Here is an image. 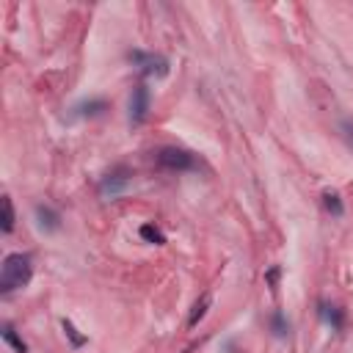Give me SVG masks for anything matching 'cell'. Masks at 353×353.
<instances>
[{
  "instance_id": "cell-1",
  "label": "cell",
  "mask_w": 353,
  "mask_h": 353,
  "mask_svg": "<svg viewBox=\"0 0 353 353\" xmlns=\"http://www.w3.org/2000/svg\"><path fill=\"white\" fill-rule=\"evenodd\" d=\"M33 279V259L30 254H22V251H14L3 259L0 265V292L3 295H11L22 287H28Z\"/></svg>"
},
{
  "instance_id": "cell-2",
  "label": "cell",
  "mask_w": 353,
  "mask_h": 353,
  "mask_svg": "<svg viewBox=\"0 0 353 353\" xmlns=\"http://www.w3.org/2000/svg\"><path fill=\"white\" fill-rule=\"evenodd\" d=\"M154 163L163 171H174V174H190V171L201 168L199 154H193L190 149H182V146H160L154 152Z\"/></svg>"
},
{
  "instance_id": "cell-3",
  "label": "cell",
  "mask_w": 353,
  "mask_h": 353,
  "mask_svg": "<svg viewBox=\"0 0 353 353\" xmlns=\"http://www.w3.org/2000/svg\"><path fill=\"white\" fill-rule=\"evenodd\" d=\"M127 61L135 66V72L143 77V80H149V77H165L168 72H171V61L165 58V55H160V52H149V50H130L127 52Z\"/></svg>"
},
{
  "instance_id": "cell-4",
  "label": "cell",
  "mask_w": 353,
  "mask_h": 353,
  "mask_svg": "<svg viewBox=\"0 0 353 353\" xmlns=\"http://www.w3.org/2000/svg\"><path fill=\"white\" fill-rule=\"evenodd\" d=\"M130 182H132V171L119 163V165H113L110 171H105V174L99 176L97 193H99L102 199H119L121 193H127Z\"/></svg>"
},
{
  "instance_id": "cell-5",
  "label": "cell",
  "mask_w": 353,
  "mask_h": 353,
  "mask_svg": "<svg viewBox=\"0 0 353 353\" xmlns=\"http://www.w3.org/2000/svg\"><path fill=\"white\" fill-rule=\"evenodd\" d=\"M149 108H152V94H149L146 83L141 80V83L132 85V94H130V102H127V121H130V127L146 124Z\"/></svg>"
},
{
  "instance_id": "cell-6",
  "label": "cell",
  "mask_w": 353,
  "mask_h": 353,
  "mask_svg": "<svg viewBox=\"0 0 353 353\" xmlns=\"http://www.w3.org/2000/svg\"><path fill=\"white\" fill-rule=\"evenodd\" d=\"M110 110V102L105 97H88V99H80L69 108V121H77V119H99Z\"/></svg>"
},
{
  "instance_id": "cell-7",
  "label": "cell",
  "mask_w": 353,
  "mask_h": 353,
  "mask_svg": "<svg viewBox=\"0 0 353 353\" xmlns=\"http://www.w3.org/2000/svg\"><path fill=\"white\" fill-rule=\"evenodd\" d=\"M33 218H36V226H39L44 234H55V232H61V226H63L61 212H58L52 204H47V201H39V204L33 207Z\"/></svg>"
},
{
  "instance_id": "cell-8",
  "label": "cell",
  "mask_w": 353,
  "mask_h": 353,
  "mask_svg": "<svg viewBox=\"0 0 353 353\" xmlns=\"http://www.w3.org/2000/svg\"><path fill=\"white\" fill-rule=\"evenodd\" d=\"M317 317H320V323L325 325V328H331V331H345V325H347V314H345V309L339 306V303H331V301H317Z\"/></svg>"
},
{
  "instance_id": "cell-9",
  "label": "cell",
  "mask_w": 353,
  "mask_h": 353,
  "mask_svg": "<svg viewBox=\"0 0 353 353\" xmlns=\"http://www.w3.org/2000/svg\"><path fill=\"white\" fill-rule=\"evenodd\" d=\"M210 306H212V295H210V292H201V295L193 301L190 312H188V328H196V325H199V323L207 317Z\"/></svg>"
},
{
  "instance_id": "cell-10",
  "label": "cell",
  "mask_w": 353,
  "mask_h": 353,
  "mask_svg": "<svg viewBox=\"0 0 353 353\" xmlns=\"http://www.w3.org/2000/svg\"><path fill=\"white\" fill-rule=\"evenodd\" d=\"M320 204H323L325 215H331V218H345V201H342V196H339L336 190H323V193H320Z\"/></svg>"
},
{
  "instance_id": "cell-11",
  "label": "cell",
  "mask_w": 353,
  "mask_h": 353,
  "mask_svg": "<svg viewBox=\"0 0 353 353\" xmlns=\"http://www.w3.org/2000/svg\"><path fill=\"white\" fill-rule=\"evenodd\" d=\"M290 317L281 312V309H273L270 317H268V331L276 336V339H287L290 336Z\"/></svg>"
},
{
  "instance_id": "cell-12",
  "label": "cell",
  "mask_w": 353,
  "mask_h": 353,
  "mask_svg": "<svg viewBox=\"0 0 353 353\" xmlns=\"http://www.w3.org/2000/svg\"><path fill=\"white\" fill-rule=\"evenodd\" d=\"M14 221H17L14 201H11V196H3L0 199V232L3 234H11L14 232Z\"/></svg>"
},
{
  "instance_id": "cell-13",
  "label": "cell",
  "mask_w": 353,
  "mask_h": 353,
  "mask_svg": "<svg viewBox=\"0 0 353 353\" xmlns=\"http://www.w3.org/2000/svg\"><path fill=\"white\" fill-rule=\"evenodd\" d=\"M138 234H141V240H143V243H149V245H165V232H163V229H160V223H154V221L141 223Z\"/></svg>"
},
{
  "instance_id": "cell-14",
  "label": "cell",
  "mask_w": 353,
  "mask_h": 353,
  "mask_svg": "<svg viewBox=\"0 0 353 353\" xmlns=\"http://www.w3.org/2000/svg\"><path fill=\"white\" fill-rule=\"evenodd\" d=\"M61 331H63V336L69 339V345H72L74 350H80V347H85V345H88V336H85V334H80V328H77L69 317H61Z\"/></svg>"
},
{
  "instance_id": "cell-15",
  "label": "cell",
  "mask_w": 353,
  "mask_h": 353,
  "mask_svg": "<svg viewBox=\"0 0 353 353\" xmlns=\"http://www.w3.org/2000/svg\"><path fill=\"white\" fill-rule=\"evenodd\" d=\"M0 336H3V342H6V345H11V347H14V353H28V342L17 334V328H14L8 320L0 325Z\"/></svg>"
},
{
  "instance_id": "cell-16",
  "label": "cell",
  "mask_w": 353,
  "mask_h": 353,
  "mask_svg": "<svg viewBox=\"0 0 353 353\" xmlns=\"http://www.w3.org/2000/svg\"><path fill=\"white\" fill-rule=\"evenodd\" d=\"M339 135H342L345 146L353 152V116H342L339 119Z\"/></svg>"
},
{
  "instance_id": "cell-17",
  "label": "cell",
  "mask_w": 353,
  "mask_h": 353,
  "mask_svg": "<svg viewBox=\"0 0 353 353\" xmlns=\"http://www.w3.org/2000/svg\"><path fill=\"white\" fill-rule=\"evenodd\" d=\"M279 281H281V265H270V268L265 270V284L276 292V290H279Z\"/></svg>"
},
{
  "instance_id": "cell-18",
  "label": "cell",
  "mask_w": 353,
  "mask_h": 353,
  "mask_svg": "<svg viewBox=\"0 0 353 353\" xmlns=\"http://www.w3.org/2000/svg\"><path fill=\"white\" fill-rule=\"evenodd\" d=\"M223 353H243V350L237 347V342H234V339H226V342H223Z\"/></svg>"
}]
</instances>
